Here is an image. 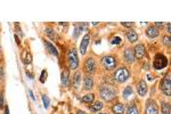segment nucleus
I'll return each instance as SVG.
<instances>
[{
	"label": "nucleus",
	"mask_w": 171,
	"mask_h": 114,
	"mask_svg": "<svg viewBox=\"0 0 171 114\" xmlns=\"http://www.w3.org/2000/svg\"><path fill=\"white\" fill-rule=\"evenodd\" d=\"M130 76V73L128 71V69L126 67H120L117 70L115 74H114V80L119 82V83H122V82H126Z\"/></svg>",
	"instance_id": "1"
},
{
	"label": "nucleus",
	"mask_w": 171,
	"mask_h": 114,
	"mask_svg": "<svg viewBox=\"0 0 171 114\" xmlns=\"http://www.w3.org/2000/svg\"><path fill=\"white\" fill-rule=\"evenodd\" d=\"M67 62H68V66L72 70H75L79 65V59H78V55L75 49H70L67 52Z\"/></svg>",
	"instance_id": "2"
},
{
	"label": "nucleus",
	"mask_w": 171,
	"mask_h": 114,
	"mask_svg": "<svg viewBox=\"0 0 171 114\" xmlns=\"http://www.w3.org/2000/svg\"><path fill=\"white\" fill-rule=\"evenodd\" d=\"M101 96L106 101H111L115 98V90L112 87H103L101 89Z\"/></svg>",
	"instance_id": "3"
},
{
	"label": "nucleus",
	"mask_w": 171,
	"mask_h": 114,
	"mask_svg": "<svg viewBox=\"0 0 171 114\" xmlns=\"http://www.w3.org/2000/svg\"><path fill=\"white\" fill-rule=\"evenodd\" d=\"M167 65H168V59H167V57H165L164 55H162V54H158V55L155 56L154 63H153L154 69H155V70H162V69H164Z\"/></svg>",
	"instance_id": "4"
},
{
	"label": "nucleus",
	"mask_w": 171,
	"mask_h": 114,
	"mask_svg": "<svg viewBox=\"0 0 171 114\" xmlns=\"http://www.w3.org/2000/svg\"><path fill=\"white\" fill-rule=\"evenodd\" d=\"M102 64L106 70H112L117 66V59H115V57L107 55V56H104L102 58Z\"/></svg>",
	"instance_id": "5"
},
{
	"label": "nucleus",
	"mask_w": 171,
	"mask_h": 114,
	"mask_svg": "<svg viewBox=\"0 0 171 114\" xmlns=\"http://www.w3.org/2000/svg\"><path fill=\"white\" fill-rule=\"evenodd\" d=\"M160 87H161V90L164 92L165 96H168V97L170 96L171 95V83H170V79H169V78L163 79V80L161 81Z\"/></svg>",
	"instance_id": "6"
},
{
	"label": "nucleus",
	"mask_w": 171,
	"mask_h": 114,
	"mask_svg": "<svg viewBox=\"0 0 171 114\" xmlns=\"http://www.w3.org/2000/svg\"><path fill=\"white\" fill-rule=\"evenodd\" d=\"M84 69H86V72L89 73V74L95 73V71H96V63H95V59L92 57L87 58V61L84 63Z\"/></svg>",
	"instance_id": "7"
},
{
	"label": "nucleus",
	"mask_w": 171,
	"mask_h": 114,
	"mask_svg": "<svg viewBox=\"0 0 171 114\" xmlns=\"http://www.w3.org/2000/svg\"><path fill=\"white\" fill-rule=\"evenodd\" d=\"M146 114H158V110L156 107V103L153 101H148L146 105Z\"/></svg>",
	"instance_id": "8"
},
{
	"label": "nucleus",
	"mask_w": 171,
	"mask_h": 114,
	"mask_svg": "<svg viewBox=\"0 0 171 114\" xmlns=\"http://www.w3.org/2000/svg\"><path fill=\"white\" fill-rule=\"evenodd\" d=\"M89 40H90V36H89V34H86V36L83 37V39H82L81 43H80V52H81L82 55H84L86 51H87V47H88V45H89Z\"/></svg>",
	"instance_id": "9"
},
{
	"label": "nucleus",
	"mask_w": 171,
	"mask_h": 114,
	"mask_svg": "<svg viewBox=\"0 0 171 114\" xmlns=\"http://www.w3.org/2000/svg\"><path fill=\"white\" fill-rule=\"evenodd\" d=\"M133 54H135V57H137L138 59L143 58V57H144V55H145L144 45H137V46H136V48H135Z\"/></svg>",
	"instance_id": "10"
},
{
	"label": "nucleus",
	"mask_w": 171,
	"mask_h": 114,
	"mask_svg": "<svg viewBox=\"0 0 171 114\" xmlns=\"http://www.w3.org/2000/svg\"><path fill=\"white\" fill-rule=\"evenodd\" d=\"M124 59L127 63H132L135 61V54H133V50L130 49V48H127L124 50Z\"/></svg>",
	"instance_id": "11"
},
{
	"label": "nucleus",
	"mask_w": 171,
	"mask_h": 114,
	"mask_svg": "<svg viewBox=\"0 0 171 114\" xmlns=\"http://www.w3.org/2000/svg\"><path fill=\"white\" fill-rule=\"evenodd\" d=\"M137 91H138L139 96H145V95H146V92H147V85H146L145 81L142 80V81L138 83V86H137Z\"/></svg>",
	"instance_id": "12"
},
{
	"label": "nucleus",
	"mask_w": 171,
	"mask_h": 114,
	"mask_svg": "<svg viewBox=\"0 0 171 114\" xmlns=\"http://www.w3.org/2000/svg\"><path fill=\"white\" fill-rule=\"evenodd\" d=\"M146 34H147V37H149V38H155V37H158V27H155V26H149V27L146 30Z\"/></svg>",
	"instance_id": "13"
},
{
	"label": "nucleus",
	"mask_w": 171,
	"mask_h": 114,
	"mask_svg": "<svg viewBox=\"0 0 171 114\" xmlns=\"http://www.w3.org/2000/svg\"><path fill=\"white\" fill-rule=\"evenodd\" d=\"M83 85H84V89L86 90H90L92 88V86H94V79L90 76H87L84 78Z\"/></svg>",
	"instance_id": "14"
},
{
	"label": "nucleus",
	"mask_w": 171,
	"mask_h": 114,
	"mask_svg": "<svg viewBox=\"0 0 171 114\" xmlns=\"http://www.w3.org/2000/svg\"><path fill=\"white\" fill-rule=\"evenodd\" d=\"M127 38L130 42H136L137 39H138V36H137V32L135 30H128L127 32Z\"/></svg>",
	"instance_id": "15"
},
{
	"label": "nucleus",
	"mask_w": 171,
	"mask_h": 114,
	"mask_svg": "<svg viewBox=\"0 0 171 114\" xmlns=\"http://www.w3.org/2000/svg\"><path fill=\"white\" fill-rule=\"evenodd\" d=\"M112 111H113L114 114H123V112H124V106L121 103H118V104H115L112 107Z\"/></svg>",
	"instance_id": "16"
},
{
	"label": "nucleus",
	"mask_w": 171,
	"mask_h": 114,
	"mask_svg": "<svg viewBox=\"0 0 171 114\" xmlns=\"http://www.w3.org/2000/svg\"><path fill=\"white\" fill-rule=\"evenodd\" d=\"M45 45H46L47 49L49 50V52H52L55 56H58V50L56 49V47L54 46L53 43H50V42H48V41H45Z\"/></svg>",
	"instance_id": "17"
},
{
	"label": "nucleus",
	"mask_w": 171,
	"mask_h": 114,
	"mask_svg": "<svg viewBox=\"0 0 171 114\" xmlns=\"http://www.w3.org/2000/svg\"><path fill=\"white\" fill-rule=\"evenodd\" d=\"M45 32H46V34H47L49 38L53 39V40H57V39H58V36L56 34V32L54 31L53 29H50V27L46 29V31H45Z\"/></svg>",
	"instance_id": "18"
},
{
	"label": "nucleus",
	"mask_w": 171,
	"mask_h": 114,
	"mask_svg": "<svg viewBox=\"0 0 171 114\" xmlns=\"http://www.w3.org/2000/svg\"><path fill=\"white\" fill-rule=\"evenodd\" d=\"M94 99H95V95L94 94H88V95H86V96H83L81 98V101H83V103H87V104H91Z\"/></svg>",
	"instance_id": "19"
},
{
	"label": "nucleus",
	"mask_w": 171,
	"mask_h": 114,
	"mask_svg": "<svg viewBox=\"0 0 171 114\" xmlns=\"http://www.w3.org/2000/svg\"><path fill=\"white\" fill-rule=\"evenodd\" d=\"M103 108V103H101V101H96L94 105L90 106V110H91V112H97V111H101Z\"/></svg>",
	"instance_id": "20"
},
{
	"label": "nucleus",
	"mask_w": 171,
	"mask_h": 114,
	"mask_svg": "<svg viewBox=\"0 0 171 114\" xmlns=\"http://www.w3.org/2000/svg\"><path fill=\"white\" fill-rule=\"evenodd\" d=\"M62 85L65 86V87L68 86V72L67 71L62 72Z\"/></svg>",
	"instance_id": "21"
},
{
	"label": "nucleus",
	"mask_w": 171,
	"mask_h": 114,
	"mask_svg": "<svg viewBox=\"0 0 171 114\" xmlns=\"http://www.w3.org/2000/svg\"><path fill=\"white\" fill-rule=\"evenodd\" d=\"M127 114H139V110H138V107L135 104H132V105L129 106V108L127 111Z\"/></svg>",
	"instance_id": "22"
},
{
	"label": "nucleus",
	"mask_w": 171,
	"mask_h": 114,
	"mask_svg": "<svg viewBox=\"0 0 171 114\" xmlns=\"http://www.w3.org/2000/svg\"><path fill=\"white\" fill-rule=\"evenodd\" d=\"M81 74L80 73H77L75 74V76L73 78V85H74V88L75 89H78L80 87V81H81Z\"/></svg>",
	"instance_id": "23"
},
{
	"label": "nucleus",
	"mask_w": 171,
	"mask_h": 114,
	"mask_svg": "<svg viewBox=\"0 0 171 114\" xmlns=\"http://www.w3.org/2000/svg\"><path fill=\"white\" fill-rule=\"evenodd\" d=\"M162 114H170V105L168 103H162Z\"/></svg>",
	"instance_id": "24"
},
{
	"label": "nucleus",
	"mask_w": 171,
	"mask_h": 114,
	"mask_svg": "<svg viewBox=\"0 0 171 114\" xmlns=\"http://www.w3.org/2000/svg\"><path fill=\"white\" fill-rule=\"evenodd\" d=\"M131 94H132L131 87H127V88L123 90V97H124V98H128L129 96H131Z\"/></svg>",
	"instance_id": "25"
},
{
	"label": "nucleus",
	"mask_w": 171,
	"mask_h": 114,
	"mask_svg": "<svg viewBox=\"0 0 171 114\" xmlns=\"http://www.w3.org/2000/svg\"><path fill=\"white\" fill-rule=\"evenodd\" d=\"M42 101H43V106H45L46 108H48V107H49V98H48L46 95L42 96Z\"/></svg>",
	"instance_id": "26"
},
{
	"label": "nucleus",
	"mask_w": 171,
	"mask_h": 114,
	"mask_svg": "<svg viewBox=\"0 0 171 114\" xmlns=\"http://www.w3.org/2000/svg\"><path fill=\"white\" fill-rule=\"evenodd\" d=\"M163 43L165 45V46H168V47H170V45H171V39L169 36H167V37H164L163 38Z\"/></svg>",
	"instance_id": "27"
},
{
	"label": "nucleus",
	"mask_w": 171,
	"mask_h": 114,
	"mask_svg": "<svg viewBox=\"0 0 171 114\" xmlns=\"http://www.w3.org/2000/svg\"><path fill=\"white\" fill-rule=\"evenodd\" d=\"M32 62V55L30 52H27V56H25V59H24V63L25 64H30Z\"/></svg>",
	"instance_id": "28"
},
{
	"label": "nucleus",
	"mask_w": 171,
	"mask_h": 114,
	"mask_svg": "<svg viewBox=\"0 0 171 114\" xmlns=\"http://www.w3.org/2000/svg\"><path fill=\"white\" fill-rule=\"evenodd\" d=\"M46 78H47V71H42V73H41V78H40V82L41 83H43L45 81H46Z\"/></svg>",
	"instance_id": "29"
},
{
	"label": "nucleus",
	"mask_w": 171,
	"mask_h": 114,
	"mask_svg": "<svg viewBox=\"0 0 171 114\" xmlns=\"http://www.w3.org/2000/svg\"><path fill=\"white\" fill-rule=\"evenodd\" d=\"M112 45H120L121 43V38L120 37H115V38L112 39Z\"/></svg>",
	"instance_id": "30"
},
{
	"label": "nucleus",
	"mask_w": 171,
	"mask_h": 114,
	"mask_svg": "<svg viewBox=\"0 0 171 114\" xmlns=\"http://www.w3.org/2000/svg\"><path fill=\"white\" fill-rule=\"evenodd\" d=\"M122 25L128 26V27H131V26L133 25V23H132V22H122Z\"/></svg>",
	"instance_id": "31"
},
{
	"label": "nucleus",
	"mask_w": 171,
	"mask_h": 114,
	"mask_svg": "<svg viewBox=\"0 0 171 114\" xmlns=\"http://www.w3.org/2000/svg\"><path fill=\"white\" fill-rule=\"evenodd\" d=\"M3 105V96H2V92H0V107Z\"/></svg>",
	"instance_id": "32"
},
{
	"label": "nucleus",
	"mask_w": 171,
	"mask_h": 114,
	"mask_svg": "<svg viewBox=\"0 0 171 114\" xmlns=\"http://www.w3.org/2000/svg\"><path fill=\"white\" fill-rule=\"evenodd\" d=\"M156 26H158V27H163V26H164V23H162V22H158V23H156Z\"/></svg>",
	"instance_id": "33"
},
{
	"label": "nucleus",
	"mask_w": 171,
	"mask_h": 114,
	"mask_svg": "<svg viewBox=\"0 0 171 114\" xmlns=\"http://www.w3.org/2000/svg\"><path fill=\"white\" fill-rule=\"evenodd\" d=\"M29 94H30V96H31V98H32V99L34 101V99H36V97L33 96V92H32V90H30V91H29Z\"/></svg>",
	"instance_id": "34"
},
{
	"label": "nucleus",
	"mask_w": 171,
	"mask_h": 114,
	"mask_svg": "<svg viewBox=\"0 0 171 114\" xmlns=\"http://www.w3.org/2000/svg\"><path fill=\"white\" fill-rule=\"evenodd\" d=\"M167 31H168L169 33L171 32V31H170V23H168V24H167Z\"/></svg>",
	"instance_id": "35"
},
{
	"label": "nucleus",
	"mask_w": 171,
	"mask_h": 114,
	"mask_svg": "<svg viewBox=\"0 0 171 114\" xmlns=\"http://www.w3.org/2000/svg\"><path fill=\"white\" fill-rule=\"evenodd\" d=\"M15 39H16V42H17V45H20V39L17 38V36H15Z\"/></svg>",
	"instance_id": "36"
},
{
	"label": "nucleus",
	"mask_w": 171,
	"mask_h": 114,
	"mask_svg": "<svg viewBox=\"0 0 171 114\" xmlns=\"http://www.w3.org/2000/svg\"><path fill=\"white\" fill-rule=\"evenodd\" d=\"M77 114H87V113H86V112H82V111H78Z\"/></svg>",
	"instance_id": "37"
},
{
	"label": "nucleus",
	"mask_w": 171,
	"mask_h": 114,
	"mask_svg": "<svg viewBox=\"0 0 171 114\" xmlns=\"http://www.w3.org/2000/svg\"><path fill=\"white\" fill-rule=\"evenodd\" d=\"M99 114H106V113H99Z\"/></svg>",
	"instance_id": "38"
}]
</instances>
